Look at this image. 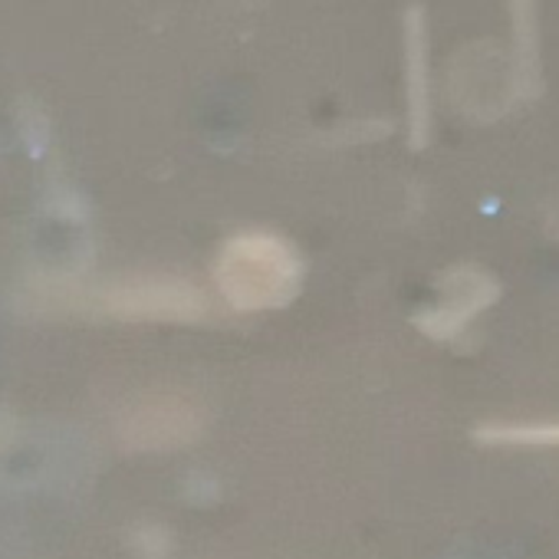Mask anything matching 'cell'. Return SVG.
<instances>
[{"mask_svg": "<svg viewBox=\"0 0 559 559\" xmlns=\"http://www.w3.org/2000/svg\"><path fill=\"white\" fill-rule=\"evenodd\" d=\"M34 313H83L119 323H198L207 317V297L175 273H129L112 280H80L67 273H37L27 287Z\"/></svg>", "mask_w": 559, "mask_h": 559, "instance_id": "6da1fadb", "label": "cell"}, {"mask_svg": "<svg viewBox=\"0 0 559 559\" xmlns=\"http://www.w3.org/2000/svg\"><path fill=\"white\" fill-rule=\"evenodd\" d=\"M304 280V260L290 240L270 230H243L230 237L214 260V284L237 313H263L287 307Z\"/></svg>", "mask_w": 559, "mask_h": 559, "instance_id": "7a4b0ae2", "label": "cell"}, {"mask_svg": "<svg viewBox=\"0 0 559 559\" xmlns=\"http://www.w3.org/2000/svg\"><path fill=\"white\" fill-rule=\"evenodd\" d=\"M204 415L185 395H148L132 402L119 425L116 438L126 451L135 454H168L188 448L201 438Z\"/></svg>", "mask_w": 559, "mask_h": 559, "instance_id": "3957f363", "label": "cell"}, {"mask_svg": "<svg viewBox=\"0 0 559 559\" xmlns=\"http://www.w3.org/2000/svg\"><path fill=\"white\" fill-rule=\"evenodd\" d=\"M444 287L451 294V304L438 307V310H425L418 313V326L431 336V340H451L474 313H480L487 304L497 300V284L490 276H484L480 270H451L444 276Z\"/></svg>", "mask_w": 559, "mask_h": 559, "instance_id": "277c9868", "label": "cell"}, {"mask_svg": "<svg viewBox=\"0 0 559 559\" xmlns=\"http://www.w3.org/2000/svg\"><path fill=\"white\" fill-rule=\"evenodd\" d=\"M484 444H530V448H559V421L543 425H484L474 431Z\"/></svg>", "mask_w": 559, "mask_h": 559, "instance_id": "5b68a950", "label": "cell"}, {"mask_svg": "<svg viewBox=\"0 0 559 559\" xmlns=\"http://www.w3.org/2000/svg\"><path fill=\"white\" fill-rule=\"evenodd\" d=\"M132 546L142 559H168L171 552V533L162 523H142L132 533Z\"/></svg>", "mask_w": 559, "mask_h": 559, "instance_id": "8992f818", "label": "cell"}, {"mask_svg": "<svg viewBox=\"0 0 559 559\" xmlns=\"http://www.w3.org/2000/svg\"><path fill=\"white\" fill-rule=\"evenodd\" d=\"M11 438H14V418L4 408H0V451H8Z\"/></svg>", "mask_w": 559, "mask_h": 559, "instance_id": "52a82bcc", "label": "cell"}]
</instances>
